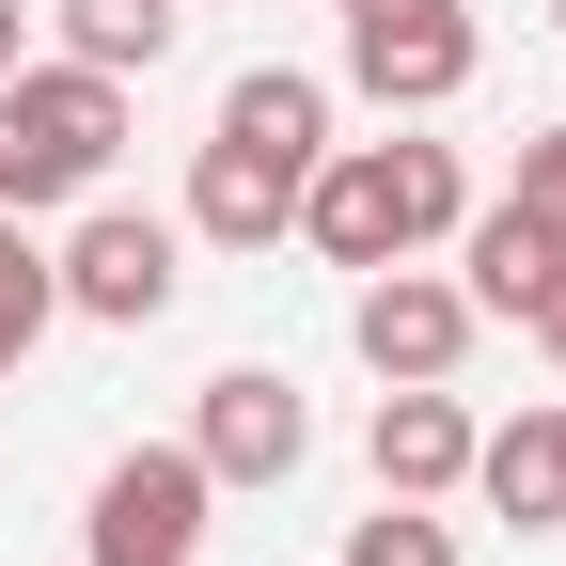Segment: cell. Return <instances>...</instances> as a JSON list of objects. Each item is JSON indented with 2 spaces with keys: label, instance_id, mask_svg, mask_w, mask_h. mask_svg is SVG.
Instances as JSON below:
<instances>
[{
  "label": "cell",
  "instance_id": "obj_1",
  "mask_svg": "<svg viewBox=\"0 0 566 566\" xmlns=\"http://www.w3.org/2000/svg\"><path fill=\"white\" fill-rule=\"evenodd\" d=\"M315 158H331V80L252 63V80L221 95V126H205V158H189V237H205V252L300 237V174H315Z\"/></svg>",
  "mask_w": 566,
  "mask_h": 566
},
{
  "label": "cell",
  "instance_id": "obj_2",
  "mask_svg": "<svg viewBox=\"0 0 566 566\" xmlns=\"http://www.w3.org/2000/svg\"><path fill=\"white\" fill-rule=\"evenodd\" d=\"M472 221V174L457 142H331V158L300 174V237L331 268H394V252H441Z\"/></svg>",
  "mask_w": 566,
  "mask_h": 566
},
{
  "label": "cell",
  "instance_id": "obj_3",
  "mask_svg": "<svg viewBox=\"0 0 566 566\" xmlns=\"http://www.w3.org/2000/svg\"><path fill=\"white\" fill-rule=\"evenodd\" d=\"M126 158V80H95V63H17L0 80V205L17 221H48V205H95Z\"/></svg>",
  "mask_w": 566,
  "mask_h": 566
},
{
  "label": "cell",
  "instance_id": "obj_4",
  "mask_svg": "<svg viewBox=\"0 0 566 566\" xmlns=\"http://www.w3.org/2000/svg\"><path fill=\"white\" fill-rule=\"evenodd\" d=\"M331 17H346V95H378V111H457L488 63L472 0H331Z\"/></svg>",
  "mask_w": 566,
  "mask_h": 566
},
{
  "label": "cell",
  "instance_id": "obj_5",
  "mask_svg": "<svg viewBox=\"0 0 566 566\" xmlns=\"http://www.w3.org/2000/svg\"><path fill=\"white\" fill-rule=\"evenodd\" d=\"M205 504H221V472H205L189 441H126L111 472H95V566H189L205 551Z\"/></svg>",
  "mask_w": 566,
  "mask_h": 566
},
{
  "label": "cell",
  "instance_id": "obj_6",
  "mask_svg": "<svg viewBox=\"0 0 566 566\" xmlns=\"http://www.w3.org/2000/svg\"><path fill=\"white\" fill-rule=\"evenodd\" d=\"M48 268H63V315H95V331H158L174 283H189V237L142 221V205H80V237H63Z\"/></svg>",
  "mask_w": 566,
  "mask_h": 566
},
{
  "label": "cell",
  "instance_id": "obj_7",
  "mask_svg": "<svg viewBox=\"0 0 566 566\" xmlns=\"http://www.w3.org/2000/svg\"><path fill=\"white\" fill-rule=\"evenodd\" d=\"M189 457L221 472V488H283V472L315 457L300 378H283V363H221V378H205V409H189Z\"/></svg>",
  "mask_w": 566,
  "mask_h": 566
},
{
  "label": "cell",
  "instance_id": "obj_8",
  "mask_svg": "<svg viewBox=\"0 0 566 566\" xmlns=\"http://www.w3.org/2000/svg\"><path fill=\"white\" fill-rule=\"evenodd\" d=\"M346 346H363L378 378H457L472 363V283H441V268H363V300H346Z\"/></svg>",
  "mask_w": 566,
  "mask_h": 566
},
{
  "label": "cell",
  "instance_id": "obj_9",
  "mask_svg": "<svg viewBox=\"0 0 566 566\" xmlns=\"http://www.w3.org/2000/svg\"><path fill=\"white\" fill-rule=\"evenodd\" d=\"M472 441H488V424L457 409V378H394L378 424H363V457H378L394 504H457V488H472Z\"/></svg>",
  "mask_w": 566,
  "mask_h": 566
},
{
  "label": "cell",
  "instance_id": "obj_10",
  "mask_svg": "<svg viewBox=\"0 0 566 566\" xmlns=\"http://www.w3.org/2000/svg\"><path fill=\"white\" fill-rule=\"evenodd\" d=\"M457 283H472V315H535L566 283V205H535V189L472 205V221H457Z\"/></svg>",
  "mask_w": 566,
  "mask_h": 566
},
{
  "label": "cell",
  "instance_id": "obj_11",
  "mask_svg": "<svg viewBox=\"0 0 566 566\" xmlns=\"http://www.w3.org/2000/svg\"><path fill=\"white\" fill-rule=\"evenodd\" d=\"M472 488H488V520H520V535H566V409H520V424H488V441H472Z\"/></svg>",
  "mask_w": 566,
  "mask_h": 566
},
{
  "label": "cell",
  "instance_id": "obj_12",
  "mask_svg": "<svg viewBox=\"0 0 566 566\" xmlns=\"http://www.w3.org/2000/svg\"><path fill=\"white\" fill-rule=\"evenodd\" d=\"M32 17L63 32V63H95V80H158V63H174V0H32Z\"/></svg>",
  "mask_w": 566,
  "mask_h": 566
},
{
  "label": "cell",
  "instance_id": "obj_13",
  "mask_svg": "<svg viewBox=\"0 0 566 566\" xmlns=\"http://www.w3.org/2000/svg\"><path fill=\"white\" fill-rule=\"evenodd\" d=\"M63 315V268H48V237L0 205V363H32V331Z\"/></svg>",
  "mask_w": 566,
  "mask_h": 566
},
{
  "label": "cell",
  "instance_id": "obj_14",
  "mask_svg": "<svg viewBox=\"0 0 566 566\" xmlns=\"http://www.w3.org/2000/svg\"><path fill=\"white\" fill-rule=\"evenodd\" d=\"M346 566H457V520H424L378 488V520H346Z\"/></svg>",
  "mask_w": 566,
  "mask_h": 566
},
{
  "label": "cell",
  "instance_id": "obj_15",
  "mask_svg": "<svg viewBox=\"0 0 566 566\" xmlns=\"http://www.w3.org/2000/svg\"><path fill=\"white\" fill-rule=\"evenodd\" d=\"M520 189H535V205H566V126H535V142H520Z\"/></svg>",
  "mask_w": 566,
  "mask_h": 566
},
{
  "label": "cell",
  "instance_id": "obj_16",
  "mask_svg": "<svg viewBox=\"0 0 566 566\" xmlns=\"http://www.w3.org/2000/svg\"><path fill=\"white\" fill-rule=\"evenodd\" d=\"M17 63H32V0H0V80H17Z\"/></svg>",
  "mask_w": 566,
  "mask_h": 566
},
{
  "label": "cell",
  "instance_id": "obj_17",
  "mask_svg": "<svg viewBox=\"0 0 566 566\" xmlns=\"http://www.w3.org/2000/svg\"><path fill=\"white\" fill-rule=\"evenodd\" d=\"M520 331H535V346H551V363H566V283H551V300H535V315H520Z\"/></svg>",
  "mask_w": 566,
  "mask_h": 566
},
{
  "label": "cell",
  "instance_id": "obj_18",
  "mask_svg": "<svg viewBox=\"0 0 566 566\" xmlns=\"http://www.w3.org/2000/svg\"><path fill=\"white\" fill-rule=\"evenodd\" d=\"M551 32H566V0H551Z\"/></svg>",
  "mask_w": 566,
  "mask_h": 566
}]
</instances>
